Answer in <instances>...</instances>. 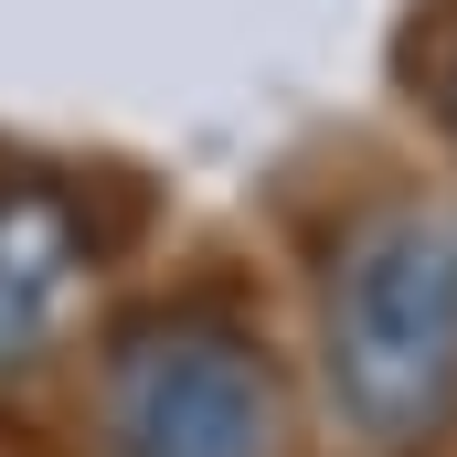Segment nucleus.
<instances>
[{
  "label": "nucleus",
  "mask_w": 457,
  "mask_h": 457,
  "mask_svg": "<svg viewBox=\"0 0 457 457\" xmlns=\"http://www.w3.org/2000/svg\"><path fill=\"white\" fill-rule=\"evenodd\" d=\"M436 117H447V128H457V32H447V43H436Z\"/></svg>",
  "instance_id": "nucleus-4"
},
{
  "label": "nucleus",
  "mask_w": 457,
  "mask_h": 457,
  "mask_svg": "<svg viewBox=\"0 0 457 457\" xmlns=\"http://www.w3.org/2000/svg\"><path fill=\"white\" fill-rule=\"evenodd\" d=\"M320 372H330V415L372 457H426L457 426V224L447 213H372L330 255Z\"/></svg>",
  "instance_id": "nucleus-1"
},
{
  "label": "nucleus",
  "mask_w": 457,
  "mask_h": 457,
  "mask_svg": "<svg viewBox=\"0 0 457 457\" xmlns=\"http://www.w3.org/2000/svg\"><path fill=\"white\" fill-rule=\"evenodd\" d=\"M75 277H86L75 203L43 192V181H11L0 192V361H21V351L54 330V309L75 298Z\"/></svg>",
  "instance_id": "nucleus-3"
},
{
  "label": "nucleus",
  "mask_w": 457,
  "mask_h": 457,
  "mask_svg": "<svg viewBox=\"0 0 457 457\" xmlns=\"http://www.w3.org/2000/svg\"><path fill=\"white\" fill-rule=\"evenodd\" d=\"M277 372L234 320L170 309L107 351V457H277Z\"/></svg>",
  "instance_id": "nucleus-2"
}]
</instances>
